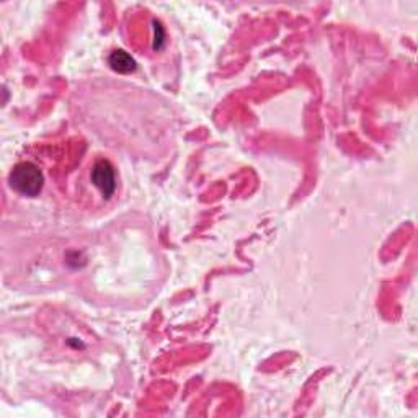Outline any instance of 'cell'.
I'll use <instances>...</instances> for the list:
<instances>
[{
    "instance_id": "2",
    "label": "cell",
    "mask_w": 418,
    "mask_h": 418,
    "mask_svg": "<svg viewBox=\"0 0 418 418\" xmlns=\"http://www.w3.org/2000/svg\"><path fill=\"white\" fill-rule=\"evenodd\" d=\"M90 180L95 185L97 188L100 189L103 198L110 199L116 192V173L115 168L110 164V162L105 159H100L95 162L94 168H92Z\"/></svg>"
},
{
    "instance_id": "4",
    "label": "cell",
    "mask_w": 418,
    "mask_h": 418,
    "mask_svg": "<svg viewBox=\"0 0 418 418\" xmlns=\"http://www.w3.org/2000/svg\"><path fill=\"white\" fill-rule=\"evenodd\" d=\"M154 30H155V41H154V50H162L165 43V31L162 28L159 21H154Z\"/></svg>"
},
{
    "instance_id": "3",
    "label": "cell",
    "mask_w": 418,
    "mask_h": 418,
    "mask_svg": "<svg viewBox=\"0 0 418 418\" xmlns=\"http://www.w3.org/2000/svg\"><path fill=\"white\" fill-rule=\"evenodd\" d=\"M108 64L118 74H131L138 69V62L134 61V57L123 50L113 51L108 57Z\"/></svg>"
},
{
    "instance_id": "1",
    "label": "cell",
    "mask_w": 418,
    "mask_h": 418,
    "mask_svg": "<svg viewBox=\"0 0 418 418\" xmlns=\"http://www.w3.org/2000/svg\"><path fill=\"white\" fill-rule=\"evenodd\" d=\"M10 188L17 192L21 197L35 198L41 193L45 177L40 170V167L33 162H21L13 167V170L9 175Z\"/></svg>"
}]
</instances>
